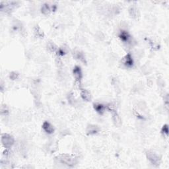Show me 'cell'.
Returning <instances> with one entry per match:
<instances>
[{
    "instance_id": "1",
    "label": "cell",
    "mask_w": 169,
    "mask_h": 169,
    "mask_svg": "<svg viewBox=\"0 0 169 169\" xmlns=\"http://www.w3.org/2000/svg\"><path fill=\"white\" fill-rule=\"evenodd\" d=\"M56 159L61 164L67 165L68 167H73L78 163V159L74 155L69 154H61L56 157Z\"/></svg>"
},
{
    "instance_id": "2",
    "label": "cell",
    "mask_w": 169,
    "mask_h": 169,
    "mask_svg": "<svg viewBox=\"0 0 169 169\" xmlns=\"http://www.w3.org/2000/svg\"><path fill=\"white\" fill-rule=\"evenodd\" d=\"M1 142L5 149H11L15 143V139L12 135L5 133L2 135Z\"/></svg>"
},
{
    "instance_id": "3",
    "label": "cell",
    "mask_w": 169,
    "mask_h": 169,
    "mask_svg": "<svg viewBox=\"0 0 169 169\" xmlns=\"http://www.w3.org/2000/svg\"><path fill=\"white\" fill-rule=\"evenodd\" d=\"M147 159L149 160V162L151 163L153 166L157 167L159 166L161 163V157L159 155L155 152L151 151H148L146 153Z\"/></svg>"
},
{
    "instance_id": "4",
    "label": "cell",
    "mask_w": 169,
    "mask_h": 169,
    "mask_svg": "<svg viewBox=\"0 0 169 169\" xmlns=\"http://www.w3.org/2000/svg\"><path fill=\"white\" fill-rule=\"evenodd\" d=\"M118 37L126 45H132L133 43V38L131 35L127 31L122 29L118 33Z\"/></svg>"
},
{
    "instance_id": "5",
    "label": "cell",
    "mask_w": 169,
    "mask_h": 169,
    "mask_svg": "<svg viewBox=\"0 0 169 169\" xmlns=\"http://www.w3.org/2000/svg\"><path fill=\"white\" fill-rule=\"evenodd\" d=\"M122 64L124 67L126 68H132L134 65V60L133 56L130 53H128L126 54L122 59Z\"/></svg>"
},
{
    "instance_id": "6",
    "label": "cell",
    "mask_w": 169,
    "mask_h": 169,
    "mask_svg": "<svg viewBox=\"0 0 169 169\" xmlns=\"http://www.w3.org/2000/svg\"><path fill=\"white\" fill-rule=\"evenodd\" d=\"M73 74L76 81L78 82L79 83H81L83 79V72L80 66L79 65L75 66L74 68L73 69Z\"/></svg>"
},
{
    "instance_id": "7",
    "label": "cell",
    "mask_w": 169,
    "mask_h": 169,
    "mask_svg": "<svg viewBox=\"0 0 169 169\" xmlns=\"http://www.w3.org/2000/svg\"><path fill=\"white\" fill-rule=\"evenodd\" d=\"M101 131V128L97 125L89 124L87 127L86 133L88 135H93L97 134Z\"/></svg>"
},
{
    "instance_id": "8",
    "label": "cell",
    "mask_w": 169,
    "mask_h": 169,
    "mask_svg": "<svg viewBox=\"0 0 169 169\" xmlns=\"http://www.w3.org/2000/svg\"><path fill=\"white\" fill-rule=\"evenodd\" d=\"M112 112V118L114 124L117 127H120L122 125V120L118 113L116 112V111H114Z\"/></svg>"
},
{
    "instance_id": "9",
    "label": "cell",
    "mask_w": 169,
    "mask_h": 169,
    "mask_svg": "<svg viewBox=\"0 0 169 169\" xmlns=\"http://www.w3.org/2000/svg\"><path fill=\"white\" fill-rule=\"evenodd\" d=\"M73 57H74L76 60H78L80 61L81 62H82L83 64H86V57L85 56V54L83 52L80 50H76L73 52Z\"/></svg>"
},
{
    "instance_id": "10",
    "label": "cell",
    "mask_w": 169,
    "mask_h": 169,
    "mask_svg": "<svg viewBox=\"0 0 169 169\" xmlns=\"http://www.w3.org/2000/svg\"><path fill=\"white\" fill-rule=\"evenodd\" d=\"M42 129L48 134H52L54 132V128L53 125L51 124L48 121H45L42 124Z\"/></svg>"
},
{
    "instance_id": "11",
    "label": "cell",
    "mask_w": 169,
    "mask_h": 169,
    "mask_svg": "<svg viewBox=\"0 0 169 169\" xmlns=\"http://www.w3.org/2000/svg\"><path fill=\"white\" fill-rule=\"evenodd\" d=\"M80 90H81V93H80L81 97L83 100L86 102L91 101L92 97H91L90 92L87 89H82V88H81Z\"/></svg>"
},
{
    "instance_id": "12",
    "label": "cell",
    "mask_w": 169,
    "mask_h": 169,
    "mask_svg": "<svg viewBox=\"0 0 169 169\" xmlns=\"http://www.w3.org/2000/svg\"><path fill=\"white\" fill-rule=\"evenodd\" d=\"M93 108L95 111L98 112L99 114H103L106 109V105L102 103H94L93 104Z\"/></svg>"
},
{
    "instance_id": "13",
    "label": "cell",
    "mask_w": 169,
    "mask_h": 169,
    "mask_svg": "<svg viewBox=\"0 0 169 169\" xmlns=\"http://www.w3.org/2000/svg\"><path fill=\"white\" fill-rule=\"evenodd\" d=\"M129 14L131 18L133 19H136L139 15V10L137 8V7L134 5L131 6L129 8Z\"/></svg>"
},
{
    "instance_id": "14",
    "label": "cell",
    "mask_w": 169,
    "mask_h": 169,
    "mask_svg": "<svg viewBox=\"0 0 169 169\" xmlns=\"http://www.w3.org/2000/svg\"><path fill=\"white\" fill-rule=\"evenodd\" d=\"M51 12H52V8H51L48 3H44L41 7V13L45 15H47Z\"/></svg>"
},
{
    "instance_id": "15",
    "label": "cell",
    "mask_w": 169,
    "mask_h": 169,
    "mask_svg": "<svg viewBox=\"0 0 169 169\" xmlns=\"http://www.w3.org/2000/svg\"><path fill=\"white\" fill-rule=\"evenodd\" d=\"M57 54L59 56H63L64 55L67 54L68 53V48L65 46H61V47L58 48L57 50Z\"/></svg>"
},
{
    "instance_id": "16",
    "label": "cell",
    "mask_w": 169,
    "mask_h": 169,
    "mask_svg": "<svg viewBox=\"0 0 169 169\" xmlns=\"http://www.w3.org/2000/svg\"><path fill=\"white\" fill-rule=\"evenodd\" d=\"M34 32L35 36L38 38H42L44 37V36H45V34H44V32L42 30V28L39 26H38V25H36V26L35 27Z\"/></svg>"
},
{
    "instance_id": "17",
    "label": "cell",
    "mask_w": 169,
    "mask_h": 169,
    "mask_svg": "<svg viewBox=\"0 0 169 169\" xmlns=\"http://www.w3.org/2000/svg\"><path fill=\"white\" fill-rule=\"evenodd\" d=\"M47 48L48 50L50 52H57L58 50V47L57 46L55 45V44L52 42H49L47 44Z\"/></svg>"
},
{
    "instance_id": "18",
    "label": "cell",
    "mask_w": 169,
    "mask_h": 169,
    "mask_svg": "<svg viewBox=\"0 0 169 169\" xmlns=\"http://www.w3.org/2000/svg\"><path fill=\"white\" fill-rule=\"evenodd\" d=\"M9 111L7 109L6 105H2L1 106V114L2 116H6L8 114Z\"/></svg>"
},
{
    "instance_id": "19",
    "label": "cell",
    "mask_w": 169,
    "mask_h": 169,
    "mask_svg": "<svg viewBox=\"0 0 169 169\" xmlns=\"http://www.w3.org/2000/svg\"><path fill=\"white\" fill-rule=\"evenodd\" d=\"M161 133H162L164 135H165L166 136L168 135V127L167 124H165L163 126L162 130H161Z\"/></svg>"
},
{
    "instance_id": "20",
    "label": "cell",
    "mask_w": 169,
    "mask_h": 169,
    "mask_svg": "<svg viewBox=\"0 0 169 169\" xmlns=\"http://www.w3.org/2000/svg\"><path fill=\"white\" fill-rule=\"evenodd\" d=\"M18 77H19V73L15 71L10 73V74H9V78L11 79H12V80L17 79L18 78Z\"/></svg>"
}]
</instances>
